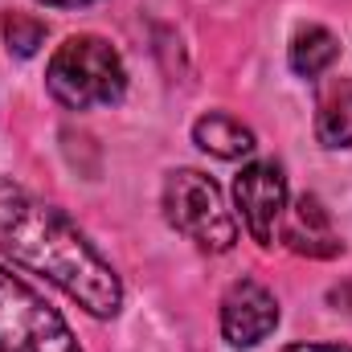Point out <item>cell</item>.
<instances>
[{
	"mask_svg": "<svg viewBox=\"0 0 352 352\" xmlns=\"http://www.w3.org/2000/svg\"><path fill=\"white\" fill-rule=\"evenodd\" d=\"M0 29H4L8 50H16L21 58L37 54V45L45 41V25H41L37 16H25V12H8V16L0 21Z\"/></svg>",
	"mask_w": 352,
	"mask_h": 352,
	"instance_id": "cell-11",
	"label": "cell"
},
{
	"mask_svg": "<svg viewBox=\"0 0 352 352\" xmlns=\"http://www.w3.org/2000/svg\"><path fill=\"white\" fill-rule=\"evenodd\" d=\"M283 352H352V349H344V344H291Z\"/></svg>",
	"mask_w": 352,
	"mask_h": 352,
	"instance_id": "cell-12",
	"label": "cell"
},
{
	"mask_svg": "<svg viewBox=\"0 0 352 352\" xmlns=\"http://www.w3.org/2000/svg\"><path fill=\"white\" fill-rule=\"evenodd\" d=\"M336 58H340V41L324 25H307L291 41V70L303 78H320L324 70H332Z\"/></svg>",
	"mask_w": 352,
	"mask_h": 352,
	"instance_id": "cell-10",
	"label": "cell"
},
{
	"mask_svg": "<svg viewBox=\"0 0 352 352\" xmlns=\"http://www.w3.org/2000/svg\"><path fill=\"white\" fill-rule=\"evenodd\" d=\"M37 4H45V8H87L94 0H37Z\"/></svg>",
	"mask_w": 352,
	"mask_h": 352,
	"instance_id": "cell-13",
	"label": "cell"
},
{
	"mask_svg": "<svg viewBox=\"0 0 352 352\" xmlns=\"http://www.w3.org/2000/svg\"><path fill=\"white\" fill-rule=\"evenodd\" d=\"M164 213L201 250H230L238 242V221L230 217L221 188L197 168H176L164 180Z\"/></svg>",
	"mask_w": 352,
	"mask_h": 352,
	"instance_id": "cell-4",
	"label": "cell"
},
{
	"mask_svg": "<svg viewBox=\"0 0 352 352\" xmlns=\"http://www.w3.org/2000/svg\"><path fill=\"white\" fill-rule=\"evenodd\" d=\"M0 250L16 266L45 274L90 316L111 320L123 307V283L87 234L54 205L0 176Z\"/></svg>",
	"mask_w": 352,
	"mask_h": 352,
	"instance_id": "cell-1",
	"label": "cell"
},
{
	"mask_svg": "<svg viewBox=\"0 0 352 352\" xmlns=\"http://www.w3.org/2000/svg\"><path fill=\"white\" fill-rule=\"evenodd\" d=\"M192 144L217 160H242L254 152V131L246 123H238L234 115L213 111V115H201L192 123Z\"/></svg>",
	"mask_w": 352,
	"mask_h": 352,
	"instance_id": "cell-9",
	"label": "cell"
},
{
	"mask_svg": "<svg viewBox=\"0 0 352 352\" xmlns=\"http://www.w3.org/2000/svg\"><path fill=\"white\" fill-rule=\"evenodd\" d=\"M234 201L238 213L258 246H274L278 221L287 213V176L274 160H254L234 176Z\"/></svg>",
	"mask_w": 352,
	"mask_h": 352,
	"instance_id": "cell-5",
	"label": "cell"
},
{
	"mask_svg": "<svg viewBox=\"0 0 352 352\" xmlns=\"http://www.w3.org/2000/svg\"><path fill=\"white\" fill-rule=\"evenodd\" d=\"M316 135L324 148L352 144V78H328L316 87Z\"/></svg>",
	"mask_w": 352,
	"mask_h": 352,
	"instance_id": "cell-8",
	"label": "cell"
},
{
	"mask_svg": "<svg viewBox=\"0 0 352 352\" xmlns=\"http://www.w3.org/2000/svg\"><path fill=\"white\" fill-rule=\"evenodd\" d=\"M0 352H82L58 307L8 266H0Z\"/></svg>",
	"mask_w": 352,
	"mask_h": 352,
	"instance_id": "cell-3",
	"label": "cell"
},
{
	"mask_svg": "<svg viewBox=\"0 0 352 352\" xmlns=\"http://www.w3.org/2000/svg\"><path fill=\"white\" fill-rule=\"evenodd\" d=\"M287 226H283V242L295 250V254H307V258H336L340 254V238L332 230V217L328 209L320 205V197L303 192L295 201L291 213H283Z\"/></svg>",
	"mask_w": 352,
	"mask_h": 352,
	"instance_id": "cell-7",
	"label": "cell"
},
{
	"mask_svg": "<svg viewBox=\"0 0 352 352\" xmlns=\"http://www.w3.org/2000/svg\"><path fill=\"white\" fill-rule=\"evenodd\" d=\"M278 328V303L258 278H238L221 299V336L234 349H254Z\"/></svg>",
	"mask_w": 352,
	"mask_h": 352,
	"instance_id": "cell-6",
	"label": "cell"
},
{
	"mask_svg": "<svg viewBox=\"0 0 352 352\" xmlns=\"http://www.w3.org/2000/svg\"><path fill=\"white\" fill-rule=\"evenodd\" d=\"M45 87L54 94V102H62L66 111L115 107L127 94V66L111 41L78 33L54 50L45 66Z\"/></svg>",
	"mask_w": 352,
	"mask_h": 352,
	"instance_id": "cell-2",
	"label": "cell"
}]
</instances>
